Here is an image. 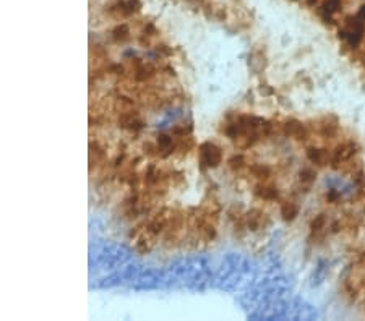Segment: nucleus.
Returning a JSON list of instances; mask_svg holds the SVG:
<instances>
[{
    "label": "nucleus",
    "mask_w": 365,
    "mask_h": 321,
    "mask_svg": "<svg viewBox=\"0 0 365 321\" xmlns=\"http://www.w3.org/2000/svg\"><path fill=\"white\" fill-rule=\"evenodd\" d=\"M339 37L351 49H359L365 39V2L351 16H346L339 30Z\"/></svg>",
    "instance_id": "1"
},
{
    "label": "nucleus",
    "mask_w": 365,
    "mask_h": 321,
    "mask_svg": "<svg viewBox=\"0 0 365 321\" xmlns=\"http://www.w3.org/2000/svg\"><path fill=\"white\" fill-rule=\"evenodd\" d=\"M359 154H360V146L357 141L352 138L344 140L331 149L330 167L334 169V171H344V167L348 166L352 159L359 157Z\"/></svg>",
    "instance_id": "2"
},
{
    "label": "nucleus",
    "mask_w": 365,
    "mask_h": 321,
    "mask_svg": "<svg viewBox=\"0 0 365 321\" xmlns=\"http://www.w3.org/2000/svg\"><path fill=\"white\" fill-rule=\"evenodd\" d=\"M198 156H200V166L201 169H216L221 163H223V149L218 145L206 141L201 143L198 148Z\"/></svg>",
    "instance_id": "3"
},
{
    "label": "nucleus",
    "mask_w": 365,
    "mask_h": 321,
    "mask_svg": "<svg viewBox=\"0 0 365 321\" xmlns=\"http://www.w3.org/2000/svg\"><path fill=\"white\" fill-rule=\"evenodd\" d=\"M339 120L336 116H323L320 119H316L313 124L310 125V130H313L316 135L321 136V138H334L336 135L339 133Z\"/></svg>",
    "instance_id": "4"
},
{
    "label": "nucleus",
    "mask_w": 365,
    "mask_h": 321,
    "mask_svg": "<svg viewBox=\"0 0 365 321\" xmlns=\"http://www.w3.org/2000/svg\"><path fill=\"white\" fill-rule=\"evenodd\" d=\"M117 125L123 130L133 131V133H138L140 130L145 128V122L140 117V112L137 109L127 110V112H119L117 114Z\"/></svg>",
    "instance_id": "5"
},
{
    "label": "nucleus",
    "mask_w": 365,
    "mask_h": 321,
    "mask_svg": "<svg viewBox=\"0 0 365 321\" xmlns=\"http://www.w3.org/2000/svg\"><path fill=\"white\" fill-rule=\"evenodd\" d=\"M283 135L294 141H305L310 136V127H307L297 119H289L283 124Z\"/></svg>",
    "instance_id": "6"
},
{
    "label": "nucleus",
    "mask_w": 365,
    "mask_h": 321,
    "mask_svg": "<svg viewBox=\"0 0 365 321\" xmlns=\"http://www.w3.org/2000/svg\"><path fill=\"white\" fill-rule=\"evenodd\" d=\"M141 10V0H115L109 12L117 18H128Z\"/></svg>",
    "instance_id": "7"
},
{
    "label": "nucleus",
    "mask_w": 365,
    "mask_h": 321,
    "mask_svg": "<svg viewBox=\"0 0 365 321\" xmlns=\"http://www.w3.org/2000/svg\"><path fill=\"white\" fill-rule=\"evenodd\" d=\"M244 219H245L247 231H250V232L263 231L270 225V218H268V214L262 210H258V208H253V210L247 211L244 214Z\"/></svg>",
    "instance_id": "8"
},
{
    "label": "nucleus",
    "mask_w": 365,
    "mask_h": 321,
    "mask_svg": "<svg viewBox=\"0 0 365 321\" xmlns=\"http://www.w3.org/2000/svg\"><path fill=\"white\" fill-rule=\"evenodd\" d=\"M253 195L258 200H263V201H277L281 198L280 188H277V185L273 180L256 182L253 187Z\"/></svg>",
    "instance_id": "9"
},
{
    "label": "nucleus",
    "mask_w": 365,
    "mask_h": 321,
    "mask_svg": "<svg viewBox=\"0 0 365 321\" xmlns=\"http://www.w3.org/2000/svg\"><path fill=\"white\" fill-rule=\"evenodd\" d=\"M305 156L313 167H326L331 163V151L321 146H309Z\"/></svg>",
    "instance_id": "10"
},
{
    "label": "nucleus",
    "mask_w": 365,
    "mask_h": 321,
    "mask_svg": "<svg viewBox=\"0 0 365 321\" xmlns=\"http://www.w3.org/2000/svg\"><path fill=\"white\" fill-rule=\"evenodd\" d=\"M156 146H158L159 157H167L177 151V141L167 133H159L156 136Z\"/></svg>",
    "instance_id": "11"
},
{
    "label": "nucleus",
    "mask_w": 365,
    "mask_h": 321,
    "mask_svg": "<svg viewBox=\"0 0 365 321\" xmlns=\"http://www.w3.org/2000/svg\"><path fill=\"white\" fill-rule=\"evenodd\" d=\"M328 219H326V214L320 213L316 214L315 218L310 221V234L315 239H325V235L328 234Z\"/></svg>",
    "instance_id": "12"
},
{
    "label": "nucleus",
    "mask_w": 365,
    "mask_h": 321,
    "mask_svg": "<svg viewBox=\"0 0 365 321\" xmlns=\"http://www.w3.org/2000/svg\"><path fill=\"white\" fill-rule=\"evenodd\" d=\"M280 214L283 221L286 222H292L297 216H299V204L292 200H286V201H281V206H280Z\"/></svg>",
    "instance_id": "13"
},
{
    "label": "nucleus",
    "mask_w": 365,
    "mask_h": 321,
    "mask_svg": "<svg viewBox=\"0 0 365 321\" xmlns=\"http://www.w3.org/2000/svg\"><path fill=\"white\" fill-rule=\"evenodd\" d=\"M248 172H250L258 182L273 180V171L271 167L266 164H250L248 166Z\"/></svg>",
    "instance_id": "14"
},
{
    "label": "nucleus",
    "mask_w": 365,
    "mask_h": 321,
    "mask_svg": "<svg viewBox=\"0 0 365 321\" xmlns=\"http://www.w3.org/2000/svg\"><path fill=\"white\" fill-rule=\"evenodd\" d=\"M315 180H316L315 167H304L299 171V185L300 188H304V192H309Z\"/></svg>",
    "instance_id": "15"
},
{
    "label": "nucleus",
    "mask_w": 365,
    "mask_h": 321,
    "mask_svg": "<svg viewBox=\"0 0 365 321\" xmlns=\"http://www.w3.org/2000/svg\"><path fill=\"white\" fill-rule=\"evenodd\" d=\"M105 157H108L105 149L98 143V141H91L90 143V164H91V169H93V166H98L99 163H104Z\"/></svg>",
    "instance_id": "16"
},
{
    "label": "nucleus",
    "mask_w": 365,
    "mask_h": 321,
    "mask_svg": "<svg viewBox=\"0 0 365 321\" xmlns=\"http://www.w3.org/2000/svg\"><path fill=\"white\" fill-rule=\"evenodd\" d=\"M111 37H112V41H114V42H117V44L127 42V41L130 39V37H132V33H130L128 25H125V23L117 25V26H115L114 30L111 31Z\"/></svg>",
    "instance_id": "17"
},
{
    "label": "nucleus",
    "mask_w": 365,
    "mask_h": 321,
    "mask_svg": "<svg viewBox=\"0 0 365 321\" xmlns=\"http://www.w3.org/2000/svg\"><path fill=\"white\" fill-rule=\"evenodd\" d=\"M227 167H229L232 172L239 174V172L245 171V169H248V164H247V161H245V157H244L242 154H234V156L229 157Z\"/></svg>",
    "instance_id": "18"
},
{
    "label": "nucleus",
    "mask_w": 365,
    "mask_h": 321,
    "mask_svg": "<svg viewBox=\"0 0 365 321\" xmlns=\"http://www.w3.org/2000/svg\"><path fill=\"white\" fill-rule=\"evenodd\" d=\"M191 130H194L191 122H177L176 125H172L170 135H174V136H190Z\"/></svg>",
    "instance_id": "19"
},
{
    "label": "nucleus",
    "mask_w": 365,
    "mask_h": 321,
    "mask_svg": "<svg viewBox=\"0 0 365 321\" xmlns=\"http://www.w3.org/2000/svg\"><path fill=\"white\" fill-rule=\"evenodd\" d=\"M143 153H145L146 156H149V157H158L159 156L156 143L155 145H153V143H145V145H143Z\"/></svg>",
    "instance_id": "20"
},
{
    "label": "nucleus",
    "mask_w": 365,
    "mask_h": 321,
    "mask_svg": "<svg viewBox=\"0 0 365 321\" xmlns=\"http://www.w3.org/2000/svg\"><path fill=\"white\" fill-rule=\"evenodd\" d=\"M326 201L328 203H331V204H334V203H338L339 200H341V196H339V193L338 192H334V190H331V192H328L326 193Z\"/></svg>",
    "instance_id": "21"
},
{
    "label": "nucleus",
    "mask_w": 365,
    "mask_h": 321,
    "mask_svg": "<svg viewBox=\"0 0 365 321\" xmlns=\"http://www.w3.org/2000/svg\"><path fill=\"white\" fill-rule=\"evenodd\" d=\"M359 195L362 196V200L365 201V180H363V185H362V188H360V192H359Z\"/></svg>",
    "instance_id": "22"
}]
</instances>
